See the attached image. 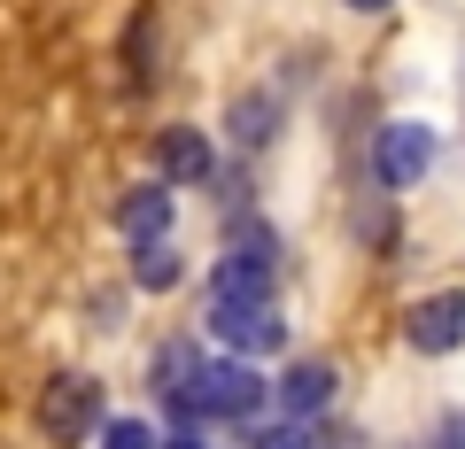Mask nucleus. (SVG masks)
I'll return each instance as SVG.
<instances>
[{
	"label": "nucleus",
	"mask_w": 465,
	"mask_h": 449,
	"mask_svg": "<svg viewBox=\"0 0 465 449\" xmlns=\"http://www.w3.org/2000/svg\"><path fill=\"white\" fill-rule=\"evenodd\" d=\"M272 403V380L249 365V356H202V372L179 387V395H163V418L171 426H256Z\"/></svg>",
	"instance_id": "obj_1"
},
{
	"label": "nucleus",
	"mask_w": 465,
	"mask_h": 449,
	"mask_svg": "<svg viewBox=\"0 0 465 449\" xmlns=\"http://www.w3.org/2000/svg\"><path fill=\"white\" fill-rule=\"evenodd\" d=\"M32 426L47 434L54 449L94 442V434L109 426V395H101V372H78V365L47 372V387H39V403H32Z\"/></svg>",
	"instance_id": "obj_2"
},
{
	"label": "nucleus",
	"mask_w": 465,
	"mask_h": 449,
	"mask_svg": "<svg viewBox=\"0 0 465 449\" xmlns=\"http://www.w3.org/2000/svg\"><path fill=\"white\" fill-rule=\"evenodd\" d=\"M434 124H419V117H388L381 132H372V186L381 194H411L419 179L434 171Z\"/></svg>",
	"instance_id": "obj_3"
},
{
	"label": "nucleus",
	"mask_w": 465,
	"mask_h": 449,
	"mask_svg": "<svg viewBox=\"0 0 465 449\" xmlns=\"http://www.w3.org/2000/svg\"><path fill=\"white\" fill-rule=\"evenodd\" d=\"M210 341L225 356H249V365H264V356H287V317L280 302H210Z\"/></svg>",
	"instance_id": "obj_4"
},
{
	"label": "nucleus",
	"mask_w": 465,
	"mask_h": 449,
	"mask_svg": "<svg viewBox=\"0 0 465 449\" xmlns=\"http://www.w3.org/2000/svg\"><path fill=\"white\" fill-rule=\"evenodd\" d=\"M403 341H411L419 356H450V349H465V287L419 295L411 310H403Z\"/></svg>",
	"instance_id": "obj_5"
},
{
	"label": "nucleus",
	"mask_w": 465,
	"mask_h": 449,
	"mask_svg": "<svg viewBox=\"0 0 465 449\" xmlns=\"http://www.w3.org/2000/svg\"><path fill=\"white\" fill-rule=\"evenodd\" d=\"M155 179L163 186H217V140L202 124H163L155 132Z\"/></svg>",
	"instance_id": "obj_6"
},
{
	"label": "nucleus",
	"mask_w": 465,
	"mask_h": 449,
	"mask_svg": "<svg viewBox=\"0 0 465 449\" xmlns=\"http://www.w3.org/2000/svg\"><path fill=\"white\" fill-rule=\"evenodd\" d=\"M333 395H341V372L326 365V356H295V365H280V380H272V403H280V418H326Z\"/></svg>",
	"instance_id": "obj_7"
},
{
	"label": "nucleus",
	"mask_w": 465,
	"mask_h": 449,
	"mask_svg": "<svg viewBox=\"0 0 465 449\" xmlns=\"http://www.w3.org/2000/svg\"><path fill=\"white\" fill-rule=\"evenodd\" d=\"M171 217H179V186H163V179H140L116 194V233L133 249L140 240H171Z\"/></svg>",
	"instance_id": "obj_8"
},
{
	"label": "nucleus",
	"mask_w": 465,
	"mask_h": 449,
	"mask_svg": "<svg viewBox=\"0 0 465 449\" xmlns=\"http://www.w3.org/2000/svg\"><path fill=\"white\" fill-rule=\"evenodd\" d=\"M280 124H287V101L280 93H264V85H241L232 93V109H225V132H232V148H272L280 140Z\"/></svg>",
	"instance_id": "obj_9"
},
{
	"label": "nucleus",
	"mask_w": 465,
	"mask_h": 449,
	"mask_svg": "<svg viewBox=\"0 0 465 449\" xmlns=\"http://www.w3.org/2000/svg\"><path fill=\"white\" fill-rule=\"evenodd\" d=\"M210 302H272V256L225 249L210 264Z\"/></svg>",
	"instance_id": "obj_10"
},
{
	"label": "nucleus",
	"mask_w": 465,
	"mask_h": 449,
	"mask_svg": "<svg viewBox=\"0 0 465 449\" xmlns=\"http://www.w3.org/2000/svg\"><path fill=\"white\" fill-rule=\"evenodd\" d=\"M194 372H202V341H194V333H171V341H155V356H148V387H155V395H179Z\"/></svg>",
	"instance_id": "obj_11"
},
{
	"label": "nucleus",
	"mask_w": 465,
	"mask_h": 449,
	"mask_svg": "<svg viewBox=\"0 0 465 449\" xmlns=\"http://www.w3.org/2000/svg\"><path fill=\"white\" fill-rule=\"evenodd\" d=\"M179 279H186V256L171 249V240H140L133 249V287L140 295H171Z\"/></svg>",
	"instance_id": "obj_12"
},
{
	"label": "nucleus",
	"mask_w": 465,
	"mask_h": 449,
	"mask_svg": "<svg viewBox=\"0 0 465 449\" xmlns=\"http://www.w3.org/2000/svg\"><path fill=\"white\" fill-rule=\"evenodd\" d=\"M241 442L249 449H318V426L311 418H256V426H241Z\"/></svg>",
	"instance_id": "obj_13"
},
{
	"label": "nucleus",
	"mask_w": 465,
	"mask_h": 449,
	"mask_svg": "<svg viewBox=\"0 0 465 449\" xmlns=\"http://www.w3.org/2000/svg\"><path fill=\"white\" fill-rule=\"evenodd\" d=\"M94 449H163V426L155 418H109L94 434Z\"/></svg>",
	"instance_id": "obj_14"
},
{
	"label": "nucleus",
	"mask_w": 465,
	"mask_h": 449,
	"mask_svg": "<svg viewBox=\"0 0 465 449\" xmlns=\"http://www.w3.org/2000/svg\"><path fill=\"white\" fill-rule=\"evenodd\" d=\"M225 249H249V256H272V264H280V233H272V217H232V225H225Z\"/></svg>",
	"instance_id": "obj_15"
},
{
	"label": "nucleus",
	"mask_w": 465,
	"mask_h": 449,
	"mask_svg": "<svg viewBox=\"0 0 465 449\" xmlns=\"http://www.w3.org/2000/svg\"><path fill=\"white\" fill-rule=\"evenodd\" d=\"M124 54H133V63H124V70H133V78L148 85V78H155V24H148V16H140L133 32H124Z\"/></svg>",
	"instance_id": "obj_16"
},
{
	"label": "nucleus",
	"mask_w": 465,
	"mask_h": 449,
	"mask_svg": "<svg viewBox=\"0 0 465 449\" xmlns=\"http://www.w3.org/2000/svg\"><path fill=\"white\" fill-rule=\"evenodd\" d=\"M434 449H465V411H450L442 426H434Z\"/></svg>",
	"instance_id": "obj_17"
},
{
	"label": "nucleus",
	"mask_w": 465,
	"mask_h": 449,
	"mask_svg": "<svg viewBox=\"0 0 465 449\" xmlns=\"http://www.w3.org/2000/svg\"><path fill=\"white\" fill-rule=\"evenodd\" d=\"M163 449H210V434H202V426H171Z\"/></svg>",
	"instance_id": "obj_18"
},
{
	"label": "nucleus",
	"mask_w": 465,
	"mask_h": 449,
	"mask_svg": "<svg viewBox=\"0 0 465 449\" xmlns=\"http://www.w3.org/2000/svg\"><path fill=\"white\" fill-rule=\"evenodd\" d=\"M349 8H357V16H381V8H388V0H349Z\"/></svg>",
	"instance_id": "obj_19"
}]
</instances>
